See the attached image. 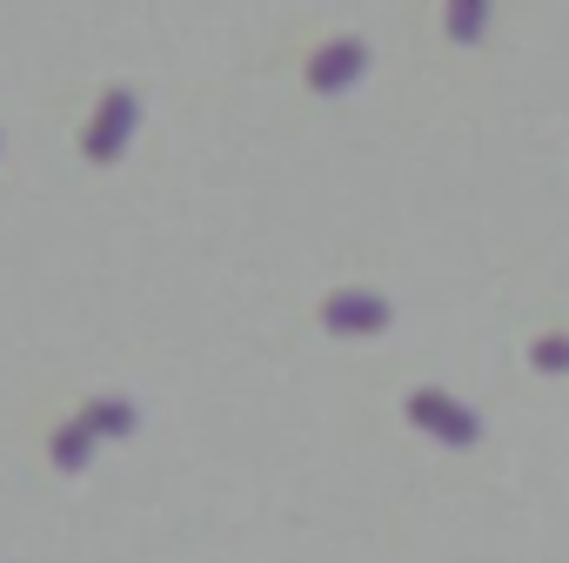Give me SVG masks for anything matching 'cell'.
Returning a JSON list of instances; mask_svg holds the SVG:
<instances>
[{
    "instance_id": "cell-1",
    "label": "cell",
    "mask_w": 569,
    "mask_h": 563,
    "mask_svg": "<svg viewBox=\"0 0 569 563\" xmlns=\"http://www.w3.org/2000/svg\"><path fill=\"white\" fill-rule=\"evenodd\" d=\"M409 416L429 429V436H442V443H476V416L462 409V403H449V396H436V389H422V396H409Z\"/></svg>"
},
{
    "instance_id": "cell-6",
    "label": "cell",
    "mask_w": 569,
    "mask_h": 563,
    "mask_svg": "<svg viewBox=\"0 0 569 563\" xmlns=\"http://www.w3.org/2000/svg\"><path fill=\"white\" fill-rule=\"evenodd\" d=\"M88 450H94V429H88V416H81L74 429H61V443H54V463H61V470H74Z\"/></svg>"
},
{
    "instance_id": "cell-5",
    "label": "cell",
    "mask_w": 569,
    "mask_h": 563,
    "mask_svg": "<svg viewBox=\"0 0 569 563\" xmlns=\"http://www.w3.org/2000/svg\"><path fill=\"white\" fill-rule=\"evenodd\" d=\"M489 28V0H449V34L456 41H482Z\"/></svg>"
},
{
    "instance_id": "cell-2",
    "label": "cell",
    "mask_w": 569,
    "mask_h": 563,
    "mask_svg": "<svg viewBox=\"0 0 569 563\" xmlns=\"http://www.w3.org/2000/svg\"><path fill=\"white\" fill-rule=\"evenodd\" d=\"M362 68H369V48H362V41H329V48L309 61V81H316L322 95H336V88H349Z\"/></svg>"
},
{
    "instance_id": "cell-4",
    "label": "cell",
    "mask_w": 569,
    "mask_h": 563,
    "mask_svg": "<svg viewBox=\"0 0 569 563\" xmlns=\"http://www.w3.org/2000/svg\"><path fill=\"white\" fill-rule=\"evenodd\" d=\"M382 323H389V309L376 296H336L329 303V329H382Z\"/></svg>"
},
{
    "instance_id": "cell-7",
    "label": "cell",
    "mask_w": 569,
    "mask_h": 563,
    "mask_svg": "<svg viewBox=\"0 0 569 563\" xmlns=\"http://www.w3.org/2000/svg\"><path fill=\"white\" fill-rule=\"evenodd\" d=\"M128 423H134V409H128V403H94V409H88V429H108V436H121Z\"/></svg>"
},
{
    "instance_id": "cell-3",
    "label": "cell",
    "mask_w": 569,
    "mask_h": 563,
    "mask_svg": "<svg viewBox=\"0 0 569 563\" xmlns=\"http://www.w3.org/2000/svg\"><path fill=\"white\" fill-rule=\"evenodd\" d=\"M128 121H134V101H128V95H114V101H108V115H101V121H94V135H88V155H101V161H108V155L121 148Z\"/></svg>"
}]
</instances>
